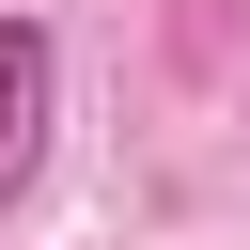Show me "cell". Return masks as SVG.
Wrapping results in <instances>:
<instances>
[{
  "label": "cell",
  "instance_id": "obj_1",
  "mask_svg": "<svg viewBox=\"0 0 250 250\" xmlns=\"http://www.w3.org/2000/svg\"><path fill=\"white\" fill-rule=\"evenodd\" d=\"M47 156V31L31 16H0V188Z\"/></svg>",
  "mask_w": 250,
  "mask_h": 250
}]
</instances>
